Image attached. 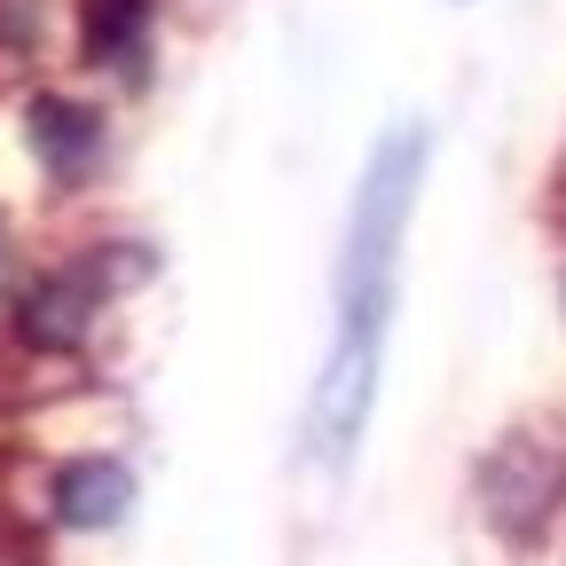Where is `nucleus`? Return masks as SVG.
Listing matches in <instances>:
<instances>
[{
	"label": "nucleus",
	"instance_id": "39448f33",
	"mask_svg": "<svg viewBox=\"0 0 566 566\" xmlns=\"http://www.w3.org/2000/svg\"><path fill=\"white\" fill-rule=\"evenodd\" d=\"M48 512L55 527H80V535H103L134 512V472L118 457H71L55 464V488H48Z\"/></svg>",
	"mask_w": 566,
	"mask_h": 566
},
{
	"label": "nucleus",
	"instance_id": "20e7f679",
	"mask_svg": "<svg viewBox=\"0 0 566 566\" xmlns=\"http://www.w3.org/2000/svg\"><path fill=\"white\" fill-rule=\"evenodd\" d=\"M24 134H32V150H40V166H48L55 189H87L103 174V158H111L103 111L95 103H71V95H48V87L24 103Z\"/></svg>",
	"mask_w": 566,
	"mask_h": 566
},
{
	"label": "nucleus",
	"instance_id": "f257e3e1",
	"mask_svg": "<svg viewBox=\"0 0 566 566\" xmlns=\"http://www.w3.org/2000/svg\"><path fill=\"white\" fill-rule=\"evenodd\" d=\"M424 126L401 118L370 142V166L354 174V205H346V237H338V275H331V354L307 401V457L323 472L354 464L378 409V370H386V331H394V300H401V237L424 189Z\"/></svg>",
	"mask_w": 566,
	"mask_h": 566
},
{
	"label": "nucleus",
	"instance_id": "423d86ee",
	"mask_svg": "<svg viewBox=\"0 0 566 566\" xmlns=\"http://www.w3.org/2000/svg\"><path fill=\"white\" fill-rule=\"evenodd\" d=\"M150 17H158V0H80V55H87V63L142 71Z\"/></svg>",
	"mask_w": 566,
	"mask_h": 566
},
{
	"label": "nucleus",
	"instance_id": "f03ea898",
	"mask_svg": "<svg viewBox=\"0 0 566 566\" xmlns=\"http://www.w3.org/2000/svg\"><path fill=\"white\" fill-rule=\"evenodd\" d=\"M472 495H480V520L504 543H535L566 495V449L543 424H520V433H504L472 464Z\"/></svg>",
	"mask_w": 566,
	"mask_h": 566
},
{
	"label": "nucleus",
	"instance_id": "7ed1b4c3",
	"mask_svg": "<svg viewBox=\"0 0 566 566\" xmlns=\"http://www.w3.org/2000/svg\"><path fill=\"white\" fill-rule=\"evenodd\" d=\"M103 300H111L103 252H95V260H63V268H48L40 283H24V300H17V338H24V346H48V354H71V346L95 331Z\"/></svg>",
	"mask_w": 566,
	"mask_h": 566
}]
</instances>
